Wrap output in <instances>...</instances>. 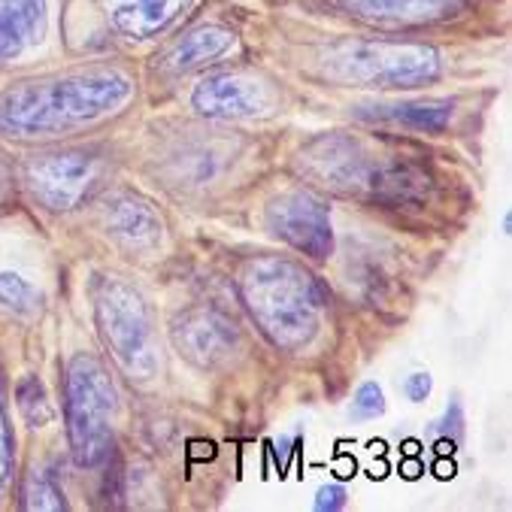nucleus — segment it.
I'll list each match as a JSON object with an SVG mask.
<instances>
[{
	"instance_id": "9",
	"label": "nucleus",
	"mask_w": 512,
	"mask_h": 512,
	"mask_svg": "<svg viewBox=\"0 0 512 512\" xmlns=\"http://www.w3.org/2000/svg\"><path fill=\"white\" fill-rule=\"evenodd\" d=\"M16 397H19V409H22V416H25V419H28L34 428H37V425H46V422L52 419V406L46 403V391H43L40 379L28 376V379L19 385Z\"/></svg>"
},
{
	"instance_id": "10",
	"label": "nucleus",
	"mask_w": 512,
	"mask_h": 512,
	"mask_svg": "<svg viewBox=\"0 0 512 512\" xmlns=\"http://www.w3.org/2000/svg\"><path fill=\"white\" fill-rule=\"evenodd\" d=\"M385 413V397H382V388L376 382H367L358 388L355 400H352V416L355 419H376Z\"/></svg>"
},
{
	"instance_id": "13",
	"label": "nucleus",
	"mask_w": 512,
	"mask_h": 512,
	"mask_svg": "<svg viewBox=\"0 0 512 512\" xmlns=\"http://www.w3.org/2000/svg\"><path fill=\"white\" fill-rule=\"evenodd\" d=\"M10 431H7V419H4V409H0V482L7 479V470H10Z\"/></svg>"
},
{
	"instance_id": "8",
	"label": "nucleus",
	"mask_w": 512,
	"mask_h": 512,
	"mask_svg": "<svg viewBox=\"0 0 512 512\" xmlns=\"http://www.w3.org/2000/svg\"><path fill=\"white\" fill-rule=\"evenodd\" d=\"M231 46V34L228 31H219V28H210V31H197L191 34L176 52H173V67L176 70H188L200 61H207L219 52H225Z\"/></svg>"
},
{
	"instance_id": "12",
	"label": "nucleus",
	"mask_w": 512,
	"mask_h": 512,
	"mask_svg": "<svg viewBox=\"0 0 512 512\" xmlns=\"http://www.w3.org/2000/svg\"><path fill=\"white\" fill-rule=\"evenodd\" d=\"M346 506V491L340 485H325L319 488V497H316V509H328V512H337Z\"/></svg>"
},
{
	"instance_id": "11",
	"label": "nucleus",
	"mask_w": 512,
	"mask_h": 512,
	"mask_svg": "<svg viewBox=\"0 0 512 512\" xmlns=\"http://www.w3.org/2000/svg\"><path fill=\"white\" fill-rule=\"evenodd\" d=\"M31 297V288L22 276L16 273H4L0 276V303L7 306H25V300Z\"/></svg>"
},
{
	"instance_id": "6",
	"label": "nucleus",
	"mask_w": 512,
	"mask_h": 512,
	"mask_svg": "<svg viewBox=\"0 0 512 512\" xmlns=\"http://www.w3.org/2000/svg\"><path fill=\"white\" fill-rule=\"evenodd\" d=\"M343 4L361 16H376V19H440L452 16L464 0H343Z\"/></svg>"
},
{
	"instance_id": "2",
	"label": "nucleus",
	"mask_w": 512,
	"mask_h": 512,
	"mask_svg": "<svg viewBox=\"0 0 512 512\" xmlns=\"http://www.w3.org/2000/svg\"><path fill=\"white\" fill-rule=\"evenodd\" d=\"M107 400H113V391H107L104 385V370L91 358L79 355L67 373V419H70L73 455L79 464H94L104 455Z\"/></svg>"
},
{
	"instance_id": "1",
	"label": "nucleus",
	"mask_w": 512,
	"mask_h": 512,
	"mask_svg": "<svg viewBox=\"0 0 512 512\" xmlns=\"http://www.w3.org/2000/svg\"><path fill=\"white\" fill-rule=\"evenodd\" d=\"M128 91V82L116 73L100 76H76L52 85H28L0 104V122L10 128H49L67 119H82L97 113L100 107L113 104L116 97Z\"/></svg>"
},
{
	"instance_id": "7",
	"label": "nucleus",
	"mask_w": 512,
	"mask_h": 512,
	"mask_svg": "<svg viewBox=\"0 0 512 512\" xmlns=\"http://www.w3.org/2000/svg\"><path fill=\"white\" fill-rule=\"evenodd\" d=\"M364 119H391V122H403L413 128H428V131H440L449 116L452 107L449 104H397V107H376V113H361Z\"/></svg>"
},
{
	"instance_id": "4",
	"label": "nucleus",
	"mask_w": 512,
	"mask_h": 512,
	"mask_svg": "<svg viewBox=\"0 0 512 512\" xmlns=\"http://www.w3.org/2000/svg\"><path fill=\"white\" fill-rule=\"evenodd\" d=\"M346 61L355 70H367L370 79L376 76V79H394V82L422 79L437 70V55L419 46H388V43L355 46Z\"/></svg>"
},
{
	"instance_id": "3",
	"label": "nucleus",
	"mask_w": 512,
	"mask_h": 512,
	"mask_svg": "<svg viewBox=\"0 0 512 512\" xmlns=\"http://www.w3.org/2000/svg\"><path fill=\"white\" fill-rule=\"evenodd\" d=\"M270 219L276 222V234L291 240L297 249L313 252L316 258H325L331 252V225L325 219L322 203L310 194H294L285 200H276Z\"/></svg>"
},
{
	"instance_id": "14",
	"label": "nucleus",
	"mask_w": 512,
	"mask_h": 512,
	"mask_svg": "<svg viewBox=\"0 0 512 512\" xmlns=\"http://www.w3.org/2000/svg\"><path fill=\"white\" fill-rule=\"evenodd\" d=\"M406 394H409V400H425L428 394H431V376L428 373H413L406 379Z\"/></svg>"
},
{
	"instance_id": "5",
	"label": "nucleus",
	"mask_w": 512,
	"mask_h": 512,
	"mask_svg": "<svg viewBox=\"0 0 512 512\" xmlns=\"http://www.w3.org/2000/svg\"><path fill=\"white\" fill-rule=\"evenodd\" d=\"M43 19V0H0V61L19 55L28 43L40 40Z\"/></svg>"
}]
</instances>
